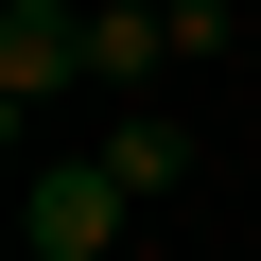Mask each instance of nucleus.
Segmentation results:
<instances>
[{
    "instance_id": "nucleus-3",
    "label": "nucleus",
    "mask_w": 261,
    "mask_h": 261,
    "mask_svg": "<svg viewBox=\"0 0 261 261\" xmlns=\"http://www.w3.org/2000/svg\"><path fill=\"white\" fill-rule=\"evenodd\" d=\"M174 70V0H87V87H122V105H140Z\"/></svg>"
},
{
    "instance_id": "nucleus-1",
    "label": "nucleus",
    "mask_w": 261,
    "mask_h": 261,
    "mask_svg": "<svg viewBox=\"0 0 261 261\" xmlns=\"http://www.w3.org/2000/svg\"><path fill=\"white\" fill-rule=\"evenodd\" d=\"M122 226H140V192L105 157H18V261H122Z\"/></svg>"
},
{
    "instance_id": "nucleus-2",
    "label": "nucleus",
    "mask_w": 261,
    "mask_h": 261,
    "mask_svg": "<svg viewBox=\"0 0 261 261\" xmlns=\"http://www.w3.org/2000/svg\"><path fill=\"white\" fill-rule=\"evenodd\" d=\"M87 87V0H0V122H18V157H35V122Z\"/></svg>"
},
{
    "instance_id": "nucleus-4",
    "label": "nucleus",
    "mask_w": 261,
    "mask_h": 261,
    "mask_svg": "<svg viewBox=\"0 0 261 261\" xmlns=\"http://www.w3.org/2000/svg\"><path fill=\"white\" fill-rule=\"evenodd\" d=\"M87 157H105V174H122V192H140V209H174V192H192V157H209V140H192V122H157V105H122V122H105V140H87Z\"/></svg>"
}]
</instances>
